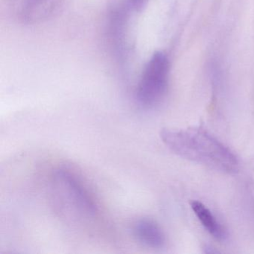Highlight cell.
Masks as SVG:
<instances>
[{
  "instance_id": "277c9868",
  "label": "cell",
  "mask_w": 254,
  "mask_h": 254,
  "mask_svg": "<svg viewBox=\"0 0 254 254\" xmlns=\"http://www.w3.org/2000/svg\"><path fill=\"white\" fill-rule=\"evenodd\" d=\"M133 233L138 241L154 249L163 248L166 243V236L157 223L148 218H142L135 223Z\"/></svg>"
},
{
  "instance_id": "5b68a950",
  "label": "cell",
  "mask_w": 254,
  "mask_h": 254,
  "mask_svg": "<svg viewBox=\"0 0 254 254\" xmlns=\"http://www.w3.org/2000/svg\"><path fill=\"white\" fill-rule=\"evenodd\" d=\"M191 209L203 228L216 240L224 242L228 237L225 227L219 222L210 209L198 200L190 203Z\"/></svg>"
},
{
  "instance_id": "6da1fadb",
  "label": "cell",
  "mask_w": 254,
  "mask_h": 254,
  "mask_svg": "<svg viewBox=\"0 0 254 254\" xmlns=\"http://www.w3.org/2000/svg\"><path fill=\"white\" fill-rule=\"evenodd\" d=\"M160 136L166 146L179 157L224 173L239 170V160L234 153L203 129L164 128Z\"/></svg>"
},
{
  "instance_id": "7a4b0ae2",
  "label": "cell",
  "mask_w": 254,
  "mask_h": 254,
  "mask_svg": "<svg viewBox=\"0 0 254 254\" xmlns=\"http://www.w3.org/2000/svg\"><path fill=\"white\" fill-rule=\"evenodd\" d=\"M52 189L54 201L69 218H88L96 215L98 206L87 187L75 174L59 169L53 174Z\"/></svg>"
},
{
  "instance_id": "8992f818",
  "label": "cell",
  "mask_w": 254,
  "mask_h": 254,
  "mask_svg": "<svg viewBox=\"0 0 254 254\" xmlns=\"http://www.w3.org/2000/svg\"><path fill=\"white\" fill-rule=\"evenodd\" d=\"M132 1H133V4L136 5V6H140L143 0H132Z\"/></svg>"
},
{
  "instance_id": "3957f363",
  "label": "cell",
  "mask_w": 254,
  "mask_h": 254,
  "mask_svg": "<svg viewBox=\"0 0 254 254\" xmlns=\"http://www.w3.org/2000/svg\"><path fill=\"white\" fill-rule=\"evenodd\" d=\"M169 72L167 56L156 53L145 66L136 89V100L141 106L151 108L161 103L169 89Z\"/></svg>"
}]
</instances>
